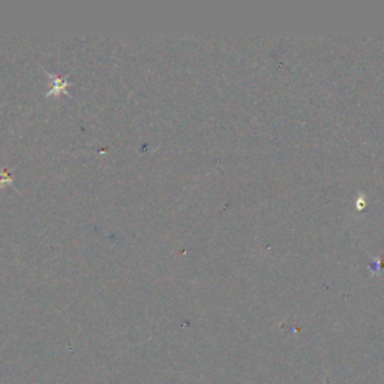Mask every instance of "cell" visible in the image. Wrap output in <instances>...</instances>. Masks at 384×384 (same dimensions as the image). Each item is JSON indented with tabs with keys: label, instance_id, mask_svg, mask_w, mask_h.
I'll use <instances>...</instances> for the list:
<instances>
[{
	"label": "cell",
	"instance_id": "1",
	"mask_svg": "<svg viewBox=\"0 0 384 384\" xmlns=\"http://www.w3.org/2000/svg\"><path fill=\"white\" fill-rule=\"evenodd\" d=\"M48 74V77L51 78V89L47 92V96H50V95H58L59 92H65L67 91V87L68 86H71L68 82H67V78H62V77H59V75H53L51 72H47Z\"/></svg>",
	"mask_w": 384,
	"mask_h": 384
},
{
	"label": "cell",
	"instance_id": "2",
	"mask_svg": "<svg viewBox=\"0 0 384 384\" xmlns=\"http://www.w3.org/2000/svg\"><path fill=\"white\" fill-rule=\"evenodd\" d=\"M12 183V178H11V174H10V170H5L3 171H0V187L2 185H11Z\"/></svg>",
	"mask_w": 384,
	"mask_h": 384
}]
</instances>
